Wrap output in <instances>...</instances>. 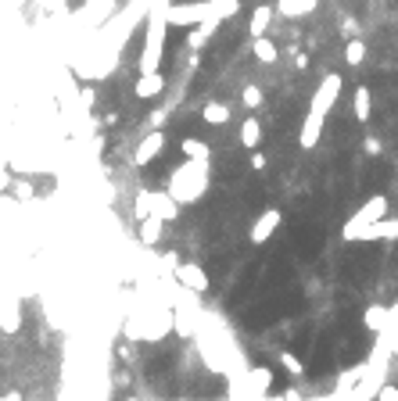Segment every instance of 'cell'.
Here are the masks:
<instances>
[{
  "mask_svg": "<svg viewBox=\"0 0 398 401\" xmlns=\"http://www.w3.org/2000/svg\"><path fill=\"white\" fill-rule=\"evenodd\" d=\"M240 11V0H187V4H169L165 22L176 29L201 25V22H226Z\"/></svg>",
  "mask_w": 398,
  "mask_h": 401,
  "instance_id": "obj_1",
  "label": "cell"
},
{
  "mask_svg": "<svg viewBox=\"0 0 398 401\" xmlns=\"http://www.w3.org/2000/svg\"><path fill=\"white\" fill-rule=\"evenodd\" d=\"M208 183H212L208 162H183V165H176V169L169 172L165 194H169L179 208H183V204H198V201L205 197V190H208Z\"/></svg>",
  "mask_w": 398,
  "mask_h": 401,
  "instance_id": "obj_2",
  "label": "cell"
},
{
  "mask_svg": "<svg viewBox=\"0 0 398 401\" xmlns=\"http://www.w3.org/2000/svg\"><path fill=\"white\" fill-rule=\"evenodd\" d=\"M179 204L165 194V190H140L133 197V215H137V223L140 219H162V223H176L179 219Z\"/></svg>",
  "mask_w": 398,
  "mask_h": 401,
  "instance_id": "obj_3",
  "label": "cell"
},
{
  "mask_svg": "<svg viewBox=\"0 0 398 401\" xmlns=\"http://www.w3.org/2000/svg\"><path fill=\"white\" fill-rule=\"evenodd\" d=\"M387 197L384 194H373V197H366L362 201V208L352 215V219L345 223V240H352V233H359V230H366V226H373V223H380V219H387Z\"/></svg>",
  "mask_w": 398,
  "mask_h": 401,
  "instance_id": "obj_4",
  "label": "cell"
},
{
  "mask_svg": "<svg viewBox=\"0 0 398 401\" xmlns=\"http://www.w3.org/2000/svg\"><path fill=\"white\" fill-rule=\"evenodd\" d=\"M338 97H341V76H338V72H330V76H323V83L316 86V94H313V104H309V111L327 118V115L334 111V104H338Z\"/></svg>",
  "mask_w": 398,
  "mask_h": 401,
  "instance_id": "obj_5",
  "label": "cell"
},
{
  "mask_svg": "<svg viewBox=\"0 0 398 401\" xmlns=\"http://www.w3.org/2000/svg\"><path fill=\"white\" fill-rule=\"evenodd\" d=\"M172 280L187 290V294H205L208 290V272L198 262H176L172 265Z\"/></svg>",
  "mask_w": 398,
  "mask_h": 401,
  "instance_id": "obj_6",
  "label": "cell"
},
{
  "mask_svg": "<svg viewBox=\"0 0 398 401\" xmlns=\"http://www.w3.org/2000/svg\"><path fill=\"white\" fill-rule=\"evenodd\" d=\"M280 223H284V211H280V208H266V211L259 215V219L252 223V230H248V240H252V244H266L273 233L280 230Z\"/></svg>",
  "mask_w": 398,
  "mask_h": 401,
  "instance_id": "obj_7",
  "label": "cell"
},
{
  "mask_svg": "<svg viewBox=\"0 0 398 401\" xmlns=\"http://www.w3.org/2000/svg\"><path fill=\"white\" fill-rule=\"evenodd\" d=\"M162 150H165V133H162V129H151V133L137 143V150H133V165H140V169L151 165Z\"/></svg>",
  "mask_w": 398,
  "mask_h": 401,
  "instance_id": "obj_8",
  "label": "cell"
},
{
  "mask_svg": "<svg viewBox=\"0 0 398 401\" xmlns=\"http://www.w3.org/2000/svg\"><path fill=\"white\" fill-rule=\"evenodd\" d=\"M162 90H165V76H162V72L137 76V83H133V94H137L140 101H155V97H162Z\"/></svg>",
  "mask_w": 398,
  "mask_h": 401,
  "instance_id": "obj_9",
  "label": "cell"
},
{
  "mask_svg": "<svg viewBox=\"0 0 398 401\" xmlns=\"http://www.w3.org/2000/svg\"><path fill=\"white\" fill-rule=\"evenodd\" d=\"M323 115H305V122H301V133H298V143H301V150H313L316 143H320V136H323Z\"/></svg>",
  "mask_w": 398,
  "mask_h": 401,
  "instance_id": "obj_10",
  "label": "cell"
},
{
  "mask_svg": "<svg viewBox=\"0 0 398 401\" xmlns=\"http://www.w3.org/2000/svg\"><path fill=\"white\" fill-rule=\"evenodd\" d=\"M352 240H398V219H380L373 226L352 233Z\"/></svg>",
  "mask_w": 398,
  "mask_h": 401,
  "instance_id": "obj_11",
  "label": "cell"
},
{
  "mask_svg": "<svg viewBox=\"0 0 398 401\" xmlns=\"http://www.w3.org/2000/svg\"><path fill=\"white\" fill-rule=\"evenodd\" d=\"M320 8V0H277V15H284V18H309L313 11Z\"/></svg>",
  "mask_w": 398,
  "mask_h": 401,
  "instance_id": "obj_12",
  "label": "cell"
},
{
  "mask_svg": "<svg viewBox=\"0 0 398 401\" xmlns=\"http://www.w3.org/2000/svg\"><path fill=\"white\" fill-rule=\"evenodd\" d=\"M387 323H391V308H384V304H370V308L362 312V326L373 330V333H384Z\"/></svg>",
  "mask_w": 398,
  "mask_h": 401,
  "instance_id": "obj_13",
  "label": "cell"
},
{
  "mask_svg": "<svg viewBox=\"0 0 398 401\" xmlns=\"http://www.w3.org/2000/svg\"><path fill=\"white\" fill-rule=\"evenodd\" d=\"M352 111H355V122H370V115H373V94H370V86H355Z\"/></svg>",
  "mask_w": 398,
  "mask_h": 401,
  "instance_id": "obj_14",
  "label": "cell"
},
{
  "mask_svg": "<svg viewBox=\"0 0 398 401\" xmlns=\"http://www.w3.org/2000/svg\"><path fill=\"white\" fill-rule=\"evenodd\" d=\"M259 143H262V122L255 115H248V118L240 122V147L259 150Z\"/></svg>",
  "mask_w": 398,
  "mask_h": 401,
  "instance_id": "obj_15",
  "label": "cell"
},
{
  "mask_svg": "<svg viewBox=\"0 0 398 401\" xmlns=\"http://www.w3.org/2000/svg\"><path fill=\"white\" fill-rule=\"evenodd\" d=\"M273 11L269 4H259L255 11H252V22H248V33H252V40H259V36H266V29H269V22H273Z\"/></svg>",
  "mask_w": 398,
  "mask_h": 401,
  "instance_id": "obj_16",
  "label": "cell"
},
{
  "mask_svg": "<svg viewBox=\"0 0 398 401\" xmlns=\"http://www.w3.org/2000/svg\"><path fill=\"white\" fill-rule=\"evenodd\" d=\"M179 150H183V158H187V162H208L212 158V147L205 140H198V136H187L179 143Z\"/></svg>",
  "mask_w": 398,
  "mask_h": 401,
  "instance_id": "obj_17",
  "label": "cell"
},
{
  "mask_svg": "<svg viewBox=\"0 0 398 401\" xmlns=\"http://www.w3.org/2000/svg\"><path fill=\"white\" fill-rule=\"evenodd\" d=\"M219 25H223V22H201L198 29H191V33H187V47H191V50H201L212 36H216Z\"/></svg>",
  "mask_w": 398,
  "mask_h": 401,
  "instance_id": "obj_18",
  "label": "cell"
},
{
  "mask_svg": "<svg viewBox=\"0 0 398 401\" xmlns=\"http://www.w3.org/2000/svg\"><path fill=\"white\" fill-rule=\"evenodd\" d=\"M252 54L262 61V65H277V61H280V50H277V43H273L269 36H259L252 43Z\"/></svg>",
  "mask_w": 398,
  "mask_h": 401,
  "instance_id": "obj_19",
  "label": "cell"
},
{
  "mask_svg": "<svg viewBox=\"0 0 398 401\" xmlns=\"http://www.w3.org/2000/svg\"><path fill=\"white\" fill-rule=\"evenodd\" d=\"M162 237H165V223L162 219H140V240L147 244V248L162 244Z\"/></svg>",
  "mask_w": 398,
  "mask_h": 401,
  "instance_id": "obj_20",
  "label": "cell"
},
{
  "mask_svg": "<svg viewBox=\"0 0 398 401\" xmlns=\"http://www.w3.org/2000/svg\"><path fill=\"white\" fill-rule=\"evenodd\" d=\"M230 108L226 104H219V101H208L205 108H201V118L208 122V126H226V122H230Z\"/></svg>",
  "mask_w": 398,
  "mask_h": 401,
  "instance_id": "obj_21",
  "label": "cell"
},
{
  "mask_svg": "<svg viewBox=\"0 0 398 401\" xmlns=\"http://www.w3.org/2000/svg\"><path fill=\"white\" fill-rule=\"evenodd\" d=\"M262 101H266V94H262V86H255V83H248L240 90V104L248 108V111H255V108H262Z\"/></svg>",
  "mask_w": 398,
  "mask_h": 401,
  "instance_id": "obj_22",
  "label": "cell"
},
{
  "mask_svg": "<svg viewBox=\"0 0 398 401\" xmlns=\"http://www.w3.org/2000/svg\"><path fill=\"white\" fill-rule=\"evenodd\" d=\"M345 61H348L352 69L366 61V43H362L359 36H355V40H345Z\"/></svg>",
  "mask_w": 398,
  "mask_h": 401,
  "instance_id": "obj_23",
  "label": "cell"
},
{
  "mask_svg": "<svg viewBox=\"0 0 398 401\" xmlns=\"http://www.w3.org/2000/svg\"><path fill=\"white\" fill-rule=\"evenodd\" d=\"M0 330H4V333H18V330H22V312H18V304H11L8 312H0Z\"/></svg>",
  "mask_w": 398,
  "mask_h": 401,
  "instance_id": "obj_24",
  "label": "cell"
},
{
  "mask_svg": "<svg viewBox=\"0 0 398 401\" xmlns=\"http://www.w3.org/2000/svg\"><path fill=\"white\" fill-rule=\"evenodd\" d=\"M280 365L287 369L291 377H305V365H301V358H298V355H291V351H280Z\"/></svg>",
  "mask_w": 398,
  "mask_h": 401,
  "instance_id": "obj_25",
  "label": "cell"
},
{
  "mask_svg": "<svg viewBox=\"0 0 398 401\" xmlns=\"http://www.w3.org/2000/svg\"><path fill=\"white\" fill-rule=\"evenodd\" d=\"M359 33H362V29H359V18L345 15V18H341V36H345V40H355Z\"/></svg>",
  "mask_w": 398,
  "mask_h": 401,
  "instance_id": "obj_26",
  "label": "cell"
},
{
  "mask_svg": "<svg viewBox=\"0 0 398 401\" xmlns=\"http://www.w3.org/2000/svg\"><path fill=\"white\" fill-rule=\"evenodd\" d=\"M373 401H398V387H394V384H384V387L377 391Z\"/></svg>",
  "mask_w": 398,
  "mask_h": 401,
  "instance_id": "obj_27",
  "label": "cell"
},
{
  "mask_svg": "<svg viewBox=\"0 0 398 401\" xmlns=\"http://www.w3.org/2000/svg\"><path fill=\"white\" fill-rule=\"evenodd\" d=\"M165 118H169V111H165V108L151 111V129H162V126H165Z\"/></svg>",
  "mask_w": 398,
  "mask_h": 401,
  "instance_id": "obj_28",
  "label": "cell"
},
{
  "mask_svg": "<svg viewBox=\"0 0 398 401\" xmlns=\"http://www.w3.org/2000/svg\"><path fill=\"white\" fill-rule=\"evenodd\" d=\"M15 197H18V201H29V197H33V183H25V179H22L18 187H15Z\"/></svg>",
  "mask_w": 398,
  "mask_h": 401,
  "instance_id": "obj_29",
  "label": "cell"
},
{
  "mask_svg": "<svg viewBox=\"0 0 398 401\" xmlns=\"http://www.w3.org/2000/svg\"><path fill=\"white\" fill-rule=\"evenodd\" d=\"M362 147H366V154H380V150H384V143H380L377 136H366V140H362Z\"/></svg>",
  "mask_w": 398,
  "mask_h": 401,
  "instance_id": "obj_30",
  "label": "cell"
},
{
  "mask_svg": "<svg viewBox=\"0 0 398 401\" xmlns=\"http://www.w3.org/2000/svg\"><path fill=\"white\" fill-rule=\"evenodd\" d=\"M79 101H83L86 108H94V101H97V94H94V90H90V86H83V90H79Z\"/></svg>",
  "mask_w": 398,
  "mask_h": 401,
  "instance_id": "obj_31",
  "label": "cell"
},
{
  "mask_svg": "<svg viewBox=\"0 0 398 401\" xmlns=\"http://www.w3.org/2000/svg\"><path fill=\"white\" fill-rule=\"evenodd\" d=\"M252 169H259V172L266 169V154L262 150H252Z\"/></svg>",
  "mask_w": 398,
  "mask_h": 401,
  "instance_id": "obj_32",
  "label": "cell"
},
{
  "mask_svg": "<svg viewBox=\"0 0 398 401\" xmlns=\"http://www.w3.org/2000/svg\"><path fill=\"white\" fill-rule=\"evenodd\" d=\"M391 362H394V365H398V348H391Z\"/></svg>",
  "mask_w": 398,
  "mask_h": 401,
  "instance_id": "obj_33",
  "label": "cell"
}]
</instances>
